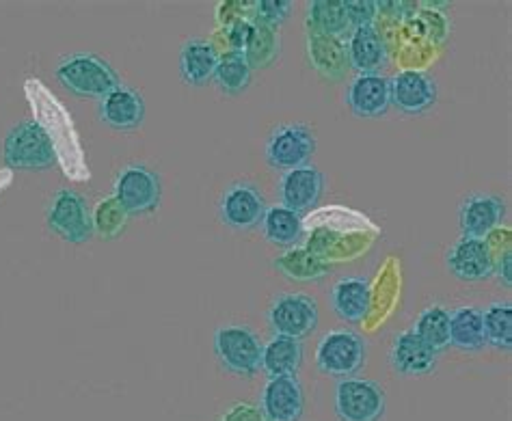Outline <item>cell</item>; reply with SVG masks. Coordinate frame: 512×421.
Returning <instances> with one entry per match:
<instances>
[{"label":"cell","instance_id":"3957f363","mask_svg":"<svg viewBox=\"0 0 512 421\" xmlns=\"http://www.w3.org/2000/svg\"><path fill=\"white\" fill-rule=\"evenodd\" d=\"M262 344L253 331L238 324H227L214 333V352L229 374L255 376L262 365Z\"/></svg>","mask_w":512,"mask_h":421},{"label":"cell","instance_id":"7a4b0ae2","mask_svg":"<svg viewBox=\"0 0 512 421\" xmlns=\"http://www.w3.org/2000/svg\"><path fill=\"white\" fill-rule=\"evenodd\" d=\"M3 158L11 169L22 171H42L57 165L55 143L37 121H22L9 130L3 143Z\"/></svg>","mask_w":512,"mask_h":421},{"label":"cell","instance_id":"d6a6232c","mask_svg":"<svg viewBox=\"0 0 512 421\" xmlns=\"http://www.w3.org/2000/svg\"><path fill=\"white\" fill-rule=\"evenodd\" d=\"M374 7L376 3H368V0L366 3H361V0H350V3H346L348 18H350V24H353V29H359V26H370Z\"/></svg>","mask_w":512,"mask_h":421},{"label":"cell","instance_id":"836d02e7","mask_svg":"<svg viewBox=\"0 0 512 421\" xmlns=\"http://www.w3.org/2000/svg\"><path fill=\"white\" fill-rule=\"evenodd\" d=\"M512 253H510V249H506L504 251V255H500V260H497V264H493V270H497V275L502 277V281H504V285L506 288H510V283H512Z\"/></svg>","mask_w":512,"mask_h":421},{"label":"cell","instance_id":"9c48e42d","mask_svg":"<svg viewBox=\"0 0 512 421\" xmlns=\"http://www.w3.org/2000/svg\"><path fill=\"white\" fill-rule=\"evenodd\" d=\"M46 221L52 232L72 244H85L96 234L87 203L72 190H59L50 203Z\"/></svg>","mask_w":512,"mask_h":421},{"label":"cell","instance_id":"30bf717a","mask_svg":"<svg viewBox=\"0 0 512 421\" xmlns=\"http://www.w3.org/2000/svg\"><path fill=\"white\" fill-rule=\"evenodd\" d=\"M266 203L262 193L251 184H232L229 186L219 203L221 221L238 229V232H247V229L258 227L264 219Z\"/></svg>","mask_w":512,"mask_h":421},{"label":"cell","instance_id":"4316f807","mask_svg":"<svg viewBox=\"0 0 512 421\" xmlns=\"http://www.w3.org/2000/svg\"><path fill=\"white\" fill-rule=\"evenodd\" d=\"M217 87L229 95H238L245 91L251 83V65L245 57V52L229 50L219 57L217 70L212 76Z\"/></svg>","mask_w":512,"mask_h":421},{"label":"cell","instance_id":"d6986e66","mask_svg":"<svg viewBox=\"0 0 512 421\" xmlns=\"http://www.w3.org/2000/svg\"><path fill=\"white\" fill-rule=\"evenodd\" d=\"M100 119L115 130H134L145 119V102L141 93L119 85L104 100H100Z\"/></svg>","mask_w":512,"mask_h":421},{"label":"cell","instance_id":"4dcf8cb0","mask_svg":"<svg viewBox=\"0 0 512 421\" xmlns=\"http://www.w3.org/2000/svg\"><path fill=\"white\" fill-rule=\"evenodd\" d=\"M128 219H130V214L124 210V206H121L115 197L102 199L91 214L93 232L106 240H113V238L124 234Z\"/></svg>","mask_w":512,"mask_h":421},{"label":"cell","instance_id":"1f68e13d","mask_svg":"<svg viewBox=\"0 0 512 421\" xmlns=\"http://www.w3.org/2000/svg\"><path fill=\"white\" fill-rule=\"evenodd\" d=\"M290 7L292 3H288V0H262V3L255 5V11H258V22L277 29V26L286 20Z\"/></svg>","mask_w":512,"mask_h":421},{"label":"cell","instance_id":"ba28073f","mask_svg":"<svg viewBox=\"0 0 512 421\" xmlns=\"http://www.w3.org/2000/svg\"><path fill=\"white\" fill-rule=\"evenodd\" d=\"M316 152V137L305 124L277 126L266 141V160L275 169L305 167Z\"/></svg>","mask_w":512,"mask_h":421},{"label":"cell","instance_id":"2e32d148","mask_svg":"<svg viewBox=\"0 0 512 421\" xmlns=\"http://www.w3.org/2000/svg\"><path fill=\"white\" fill-rule=\"evenodd\" d=\"M346 102L350 111L357 117L372 119L383 117L392 106V93H389V78L381 74L357 76L348 87Z\"/></svg>","mask_w":512,"mask_h":421},{"label":"cell","instance_id":"e0dca14e","mask_svg":"<svg viewBox=\"0 0 512 421\" xmlns=\"http://www.w3.org/2000/svg\"><path fill=\"white\" fill-rule=\"evenodd\" d=\"M439 352L430 348L424 339L417 337L413 331H404L394 339L389 363L402 376H426L435 372Z\"/></svg>","mask_w":512,"mask_h":421},{"label":"cell","instance_id":"277c9868","mask_svg":"<svg viewBox=\"0 0 512 421\" xmlns=\"http://www.w3.org/2000/svg\"><path fill=\"white\" fill-rule=\"evenodd\" d=\"M366 363V342L353 331H331L316 348V365L333 378H353Z\"/></svg>","mask_w":512,"mask_h":421},{"label":"cell","instance_id":"cb8c5ba5","mask_svg":"<svg viewBox=\"0 0 512 421\" xmlns=\"http://www.w3.org/2000/svg\"><path fill=\"white\" fill-rule=\"evenodd\" d=\"M450 346L465 352H478L487 346L480 309L458 307L450 311Z\"/></svg>","mask_w":512,"mask_h":421},{"label":"cell","instance_id":"9a60e30c","mask_svg":"<svg viewBox=\"0 0 512 421\" xmlns=\"http://www.w3.org/2000/svg\"><path fill=\"white\" fill-rule=\"evenodd\" d=\"M325 190V175L320 169L305 165L299 169L286 171L284 178L279 182V197L281 206L290 208L292 212L301 214L312 210Z\"/></svg>","mask_w":512,"mask_h":421},{"label":"cell","instance_id":"5b68a950","mask_svg":"<svg viewBox=\"0 0 512 421\" xmlns=\"http://www.w3.org/2000/svg\"><path fill=\"white\" fill-rule=\"evenodd\" d=\"M385 409V391L374 380L344 378L335 389V415L340 421H381Z\"/></svg>","mask_w":512,"mask_h":421},{"label":"cell","instance_id":"f1b7e54d","mask_svg":"<svg viewBox=\"0 0 512 421\" xmlns=\"http://www.w3.org/2000/svg\"><path fill=\"white\" fill-rule=\"evenodd\" d=\"M484 337L497 350L512 348V307L510 303H493L482 311Z\"/></svg>","mask_w":512,"mask_h":421},{"label":"cell","instance_id":"4fadbf2b","mask_svg":"<svg viewBox=\"0 0 512 421\" xmlns=\"http://www.w3.org/2000/svg\"><path fill=\"white\" fill-rule=\"evenodd\" d=\"M506 216V206L495 195H471L461 203L458 210V225L467 238L484 240L502 225Z\"/></svg>","mask_w":512,"mask_h":421},{"label":"cell","instance_id":"7c38bea8","mask_svg":"<svg viewBox=\"0 0 512 421\" xmlns=\"http://www.w3.org/2000/svg\"><path fill=\"white\" fill-rule=\"evenodd\" d=\"M392 104L404 115H422L437 102L435 80L424 72H400L389 80Z\"/></svg>","mask_w":512,"mask_h":421},{"label":"cell","instance_id":"603a6c76","mask_svg":"<svg viewBox=\"0 0 512 421\" xmlns=\"http://www.w3.org/2000/svg\"><path fill=\"white\" fill-rule=\"evenodd\" d=\"M309 61L314 63L320 74H325L333 80H340L348 67L346 46L338 37L312 31L309 33Z\"/></svg>","mask_w":512,"mask_h":421},{"label":"cell","instance_id":"7402d4cb","mask_svg":"<svg viewBox=\"0 0 512 421\" xmlns=\"http://www.w3.org/2000/svg\"><path fill=\"white\" fill-rule=\"evenodd\" d=\"M303 363V346L296 339L288 337H273L262 348V365L260 370L268 378L281 376H296Z\"/></svg>","mask_w":512,"mask_h":421},{"label":"cell","instance_id":"d4e9b609","mask_svg":"<svg viewBox=\"0 0 512 421\" xmlns=\"http://www.w3.org/2000/svg\"><path fill=\"white\" fill-rule=\"evenodd\" d=\"M260 225L264 238L277 244V247H296V244L303 240L301 214L292 212L286 206L266 208Z\"/></svg>","mask_w":512,"mask_h":421},{"label":"cell","instance_id":"484cf974","mask_svg":"<svg viewBox=\"0 0 512 421\" xmlns=\"http://www.w3.org/2000/svg\"><path fill=\"white\" fill-rule=\"evenodd\" d=\"M307 24L316 33H325L338 39L353 29L344 0H316V3L309 5Z\"/></svg>","mask_w":512,"mask_h":421},{"label":"cell","instance_id":"83f0119b","mask_svg":"<svg viewBox=\"0 0 512 421\" xmlns=\"http://www.w3.org/2000/svg\"><path fill=\"white\" fill-rule=\"evenodd\" d=\"M411 331L433 350H446L450 346V311L441 305L426 307Z\"/></svg>","mask_w":512,"mask_h":421},{"label":"cell","instance_id":"f546056e","mask_svg":"<svg viewBox=\"0 0 512 421\" xmlns=\"http://www.w3.org/2000/svg\"><path fill=\"white\" fill-rule=\"evenodd\" d=\"M242 52H245L251 70H253V67H266L268 63H273L275 57L279 54L277 31L273 29V26L255 22L251 26L249 42H247V46Z\"/></svg>","mask_w":512,"mask_h":421},{"label":"cell","instance_id":"52a82bcc","mask_svg":"<svg viewBox=\"0 0 512 421\" xmlns=\"http://www.w3.org/2000/svg\"><path fill=\"white\" fill-rule=\"evenodd\" d=\"M130 216L150 214L160 206L163 186L160 178L145 165H128L119 171L113 195Z\"/></svg>","mask_w":512,"mask_h":421},{"label":"cell","instance_id":"6da1fadb","mask_svg":"<svg viewBox=\"0 0 512 421\" xmlns=\"http://www.w3.org/2000/svg\"><path fill=\"white\" fill-rule=\"evenodd\" d=\"M55 76L63 89L74 93L76 98L104 100L106 95L119 87V78L113 67L100 59L98 54L89 52L65 57L57 65Z\"/></svg>","mask_w":512,"mask_h":421},{"label":"cell","instance_id":"8992f818","mask_svg":"<svg viewBox=\"0 0 512 421\" xmlns=\"http://www.w3.org/2000/svg\"><path fill=\"white\" fill-rule=\"evenodd\" d=\"M318 305L307 294H281L268 309V324L277 337L301 342L318 327Z\"/></svg>","mask_w":512,"mask_h":421},{"label":"cell","instance_id":"ffe728a7","mask_svg":"<svg viewBox=\"0 0 512 421\" xmlns=\"http://www.w3.org/2000/svg\"><path fill=\"white\" fill-rule=\"evenodd\" d=\"M331 307L338 318L359 324L370 311V283L361 277H344L333 285Z\"/></svg>","mask_w":512,"mask_h":421},{"label":"cell","instance_id":"5bb4252c","mask_svg":"<svg viewBox=\"0 0 512 421\" xmlns=\"http://www.w3.org/2000/svg\"><path fill=\"white\" fill-rule=\"evenodd\" d=\"M450 273L461 281H484L493 275V255L487 240L463 236L448 251Z\"/></svg>","mask_w":512,"mask_h":421},{"label":"cell","instance_id":"44dd1931","mask_svg":"<svg viewBox=\"0 0 512 421\" xmlns=\"http://www.w3.org/2000/svg\"><path fill=\"white\" fill-rule=\"evenodd\" d=\"M219 63V52L206 39H188L180 52V72L184 83L193 87L208 85Z\"/></svg>","mask_w":512,"mask_h":421},{"label":"cell","instance_id":"ac0fdd59","mask_svg":"<svg viewBox=\"0 0 512 421\" xmlns=\"http://www.w3.org/2000/svg\"><path fill=\"white\" fill-rule=\"evenodd\" d=\"M348 65L361 76L381 74L387 67V46L374 26H359L348 37Z\"/></svg>","mask_w":512,"mask_h":421},{"label":"cell","instance_id":"8fae6325","mask_svg":"<svg viewBox=\"0 0 512 421\" xmlns=\"http://www.w3.org/2000/svg\"><path fill=\"white\" fill-rule=\"evenodd\" d=\"M260 406L266 421H301L305 411V393L299 378H268Z\"/></svg>","mask_w":512,"mask_h":421}]
</instances>
